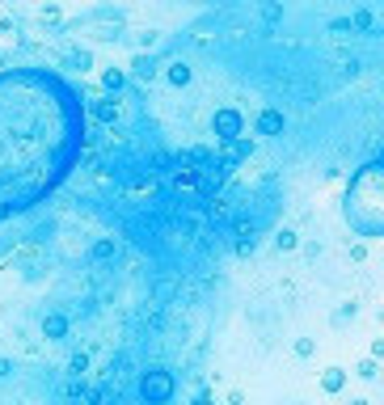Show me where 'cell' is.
Instances as JSON below:
<instances>
[{
	"mask_svg": "<svg viewBox=\"0 0 384 405\" xmlns=\"http://www.w3.org/2000/svg\"><path fill=\"white\" fill-rule=\"evenodd\" d=\"M93 258H114V241H97L93 245Z\"/></svg>",
	"mask_w": 384,
	"mask_h": 405,
	"instance_id": "13",
	"label": "cell"
},
{
	"mask_svg": "<svg viewBox=\"0 0 384 405\" xmlns=\"http://www.w3.org/2000/svg\"><path fill=\"white\" fill-rule=\"evenodd\" d=\"M194 405H216V397H199Z\"/></svg>",
	"mask_w": 384,
	"mask_h": 405,
	"instance_id": "17",
	"label": "cell"
},
{
	"mask_svg": "<svg viewBox=\"0 0 384 405\" xmlns=\"http://www.w3.org/2000/svg\"><path fill=\"white\" fill-rule=\"evenodd\" d=\"M254 127H258V135H283V114L279 110H262Z\"/></svg>",
	"mask_w": 384,
	"mask_h": 405,
	"instance_id": "5",
	"label": "cell"
},
{
	"mask_svg": "<svg viewBox=\"0 0 384 405\" xmlns=\"http://www.w3.org/2000/svg\"><path fill=\"white\" fill-rule=\"evenodd\" d=\"M165 76H169V85H178V89H182V85H190V68H186V63H169V72H165Z\"/></svg>",
	"mask_w": 384,
	"mask_h": 405,
	"instance_id": "9",
	"label": "cell"
},
{
	"mask_svg": "<svg viewBox=\"0 0 384 405\" xmlns=\"http://www.w3.org/2000/svg\"><path fill=\"white\" fill-rule=\"evenodd\" d=\"M347 317H355V304H347V309H338V313H334V325H342Z\"/></svg>",
	"mask_w": 384,
	"mask_h": 405,
	"instance_id": "14",
	"label": "cell"
},
{
	"mask_svg": "<svg viewBox=\"0 0 384 405\" xmlns=\"http://www.w3.org/2000/svg\"><path fill=\"white\" fill-rule=\"evenodd\" d=\"M380 355H384V338H376V342H372V355H368V359H376V363H380Z\"/></svg>",
	"mask_w": 384,
	"mask_h": 405,
	"instance_id": "16",
	"label": "cell"
},
{
	"mask_svg": "<svg viewBox=\"0 0 384 405\" xmlns=\"http://www.w3.org/2000/svg\"><path fill=\"white\" fill-rule=\"evenodd\" d=\"M275 245H279V249H296V245H300V237H296L292 228H283V232L275 237Z\"/></svg>",
	"mask_w": 384,
	"mask_h": 405,
	"instance_id": "11",
	"label": "cell"
},
{
	"mask_svg": "<svg viewBox=\"0 0 384 405\" xmlns=\"http://www.w3.org/2000/svg\"><path fill=\"white\" fill-rule=\"evenodd\" d=\"M376 372H380V368H376V359H364V363H355V376H359V380H376Z\"/></svg>",
	"mask_w": 384,
	"mask_h": 405,
	"instance_id": "10",
	"label": "cell"
},
{
	"mask_svg": "<svg viewBox=\"0 0 384 405\" xmlns=\"http://www.w3.org/2000/svg\"><path fill=\"white\" fill-rule=\"evenodd\" d=\"M321 389L326 393H342L347 389V368H326L321 372Z\"/></svg>",
	"mask_w": 384,
	"mask_h": 405,
	"instance_id": "6",
	"label": "cell"
},
{
	"mask_svg": "<svg viewBox=\"0 0 384 405\" xmlns=\"http://www.w3.org/2000/svg\"><path fill=\"white\" fill-rule=\"evenodd\" d=\"M59 21V8H42V25H55Z\"/></svg>",
	"mask_w": 384,
	"mask_h": 405,
	"instance_id": "15",
	"label": "cell"
},
{
	"mask_svg": "<svg viewBox=\"0 0 384 405\" xmlns=\"http://www.w3.org/2000/svg\"><path fill=\"white\" fill-rule=\"evenodd\" d=\"M85 144L80 97L42 68L0 76V220L38 207L76 165Z\"/></svg>",
	"mask_w": 384,
	"mask_h": 405,
	"instance_id": "1",
	"label": "cell"
},
{
	"mask_svg": "<svg viewBox=\"0 0 384 405\" xmlns=\"http://www.w3.org/2000/svg\"><path fill=\"white\" fill-rule=\"evenodd\" d=\"M123 85H127V72H123V68H106V72H101V89H110V93H118Z\"/></svg>",
	"mask_w": 384,
	"mask_h": 405,
	"instance_id": "8",
	"label": "cell"
},
{
	"mask_svg": "<svg viewBox=\"0 0 384 405\" xmlns=\"http://www.w3.org/2000/svg\"><path fill=\"white\" fill-rule=\"evenodd\" d=\"M211 131H216V139H241V131H245V118L233 110V106H224V110H216V118H211Z\"/></svg>",
	"mask_w": 384,
	"mask_h": 405,
	"instance_id": "4",
	"label": "cell"
},
{
	"mask_svg": "<svg viewBox=\"0 0 384 405\" xmlns=\"http://www.w3.org/2000/svg\"><path fill=\"white\" fill-rule=\"evenodd\" d=\"M42 334H47V338H63V334H68V317H63V313H47V317H42Z\"/></svg>",
	"mask_w": 384,
	"mask_h": 405,
	"instance_id": "7",
	"label": "cell"
},
{
	"mask_svg": "<svg viewBox=\"0 0 384 405\" xmlns=\"http://www.w3.org/2000/svg\"><path fill=\"white\" fill-rule=\"evenodd\" d=\"M313 351H317L313 338H300V342H296V355H300V359H313Z\"/></svg>",
	"mask_w": 384,
	"mask_h": 405,
	"instance_id": "12",
	"label": "cell"
},
{
	"mask_svg": "<svg viewBox=\"0 0 384 405\" xmlns=\"http://www.w3.org/2000/svg\"><path fill=\"white\" fill-rule=\"evenodd\" d=\"M351 405H372V401H368V397H355V401H351Z\"/></svg>",
	"mask_w": 384,
	"mask_h": 405,
	"instance_id": "18",
	"label": "cell"
},
{
	"mask_svg": "<svg viewBox=\"0 0 384 405\" xmlns=\"http://www.w3.org/2000/svg\"><path fill=\"white\" fill-rule=\"evenodd\" d=\"M342 220L364 241L384 237V169L376 161L351 173V186L342 194Z\"/></svg>",
	"mask_w": 384,
	"mask_h": 405,
	"instance_id": "2",
	"label": "cell"
},
{
	"mask_svg": "<svg viewBox=\"0 0 384 405\" xmlns=\"http://www.w3.org/2000/svg\"><path fill=\"white\" fill-rule=\"evenodd\" d=\"M173 393H178V380H173L165 368H152V372L140 376V397H144V405H165V401H173Z\"/></svg>",
	"mask_w": 384,
	"mask_h": 405,
	"instance_id": "3",
	"label": "cell"
}]
</instances>
